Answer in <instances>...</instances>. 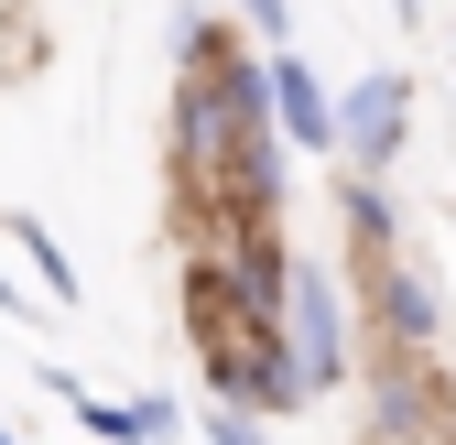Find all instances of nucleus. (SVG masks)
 Wrapping results in <instances>:
<instances>
[{"label":"nucleus","mask_w":456,"mask_h":445,"mask_svg":"<svg viewBox=\"0 0 456 445\" xmlns=\"http://www.w3.org/2000/svg\"><path fill=\"white\" fill-rule=\"evenodd\" d=\"M22 250H33V271H44V294H54V304H77V271H66V250H54L33 217H22Z\"/></svg>","instance_id":"obj_7"},{"label":"nucleus","mask_w":456,"mask_h":445,"mask_svg":"<svg viewBox=\"0 0 456 445\" xmlns=\"http://www.w3.org/2000/svg\"><path fill=\"white\" fill-rule=\"evenodd\" d=\"M337 206H348V229H359L370 250H403V217H391V196H380V174H348V185H337Z\"/></svg>","instance_id":"obj_5"},{"label":"nucleus","mask_w":456,"mask_h":445,"mask_svg":"<svg viewBox=\"0 0 456 445\" xmlns=\"http://www.w3.org/2000/svg\"><path fill=\"white\" fill-rule=\"evenodd\" d=\"M403 131H413V98H403V77H359L348 98H337V152H348L359 174H380V163L403 152Z\"/></svg>","instance_id":"obj_2"},{"label":"nucleus","mask_w":456,"mask_h":445,"mask_svg":"<svg viewBox=\"0 0 456 445\" xmlns=\"http://www.w3.org/2000/svg\"><path fill=\"white\" fill-rule=\"evenodd\" d=\"M370 261H380V326L403 337V359H424V348L445 337V304H435V283H424L403 250H370Z\"/></svg>","instance_id":"obj_4"},{"label":"nucleus","mask_w":456,"mask_h":445,"mask_svg":"<svg viewBox=\"0 0 456 445\" xmlns=\"http://www.w3.org/2000/svg\"><path fill=\"white\" fill-rule=\"evenodd\" d=\"M240 12H250V33H272V44H282V0H240Z\"/></svg>","instance_id":"obj_9"},{"label":"nucleus","mask_w":456,"mask_h":445,"mask_svg":"<svg viewBox=\"0 0 456 445\" xmlns=\"http://www.w3.org/2000/svg\"><path fill=\"white\" fill-rule=\"evenodd\" d=\"M261 109L282 120V142H294V152H337V98L315 87L305 54H272V66H261Z\"/></svg>","instance_id":"obj_3"},{"label":"nucleus","mask_w":456,"mask_h":445,"mask_svg":"<svg viewBox=\"0 0 456 445\" xmlns=\"http://www.w3.org/2000/svg\"><path fill=\"white\" fill-rule=\"evenodd\" d=\"M272 337H282V359L305 369V392L348 380V294H337V271H326V261H294V271H282Z\"/></svg>","instance_id":"obj_1"},{"label":"nucleus","mask_w":456,"mask_h":445,"mask_svg":"<svg viewBox=\"0 0 456 445\" xmlns=\"http://www.w3.org/2000/svg\"><path fill=\"white\" fill-rule=\"evenodd\" d=\"M120 424H131V445H175V402H163V392H142V402H120Z\"/></svg>","instance_id":"obj_6"},{"label":"nucleus","mask_w":456,"mask_h":445,"mask_svg":"<svg viewBox=\"0 0 456 445\" xmlns=\"http://www.w3.org/2000/svg\"><path fill=\"white\" fill-rule=\"evenodd\" d=\"M207 445H261V413H250V402H217V413H207Z\"/></svg>","instance_id":"obj_8"},{"label":"nucleus","mask_w":456,"mask_h":445,"mask_svg":"<svg viewBox=\"0 0 456 445\" xmlns=\"http://www.w3.org/2000/svg\"><path fill=\"white\" fill-rule=\"evenodd\" d=\"M0 445H12V434H0Z\"/></svg>","instance_id":"obj_10"}]
</instances>
